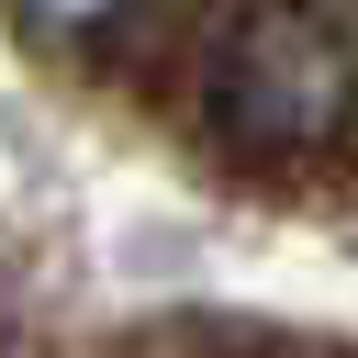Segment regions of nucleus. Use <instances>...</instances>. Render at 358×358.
I'll list each match as a JSON object with an SVG mask.
<instances>
[{
  "label": "nucleus",
  "instance_id": "nucleus-1",
  "mask_svg": "<svg viewBox=\"0 0 358 358\" xmlns=\"http://www.w3.org/2000/svg\"><path fill=\"white\" fill-rule=\"evenodd\" d=\"M34 11H45V22H78V11H101V0H34Z\"/></svg>",
  "mask_w": 358,
  "mask_h": 358
}]
</instances>
